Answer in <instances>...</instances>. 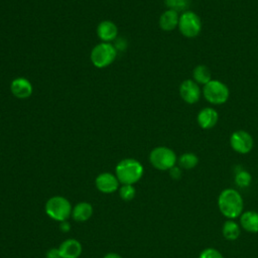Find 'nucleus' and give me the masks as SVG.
<instances>
[{
    "mask_svg": "<svg viewBox=\"0 0 258 258\" xmlns=\"http://www.w3.org/2000/svg\"><path fill=\"white\" fill-rule=\"evenodd\" d=\"M220 212L229 220H234L243 213V199L240 192L234 188L224 189L218 198Z\"/></svg>",
    "mask_w": 258,
    "mask_h": 258,
    "instance_id": "nucleus-1",
    "label": "nucleus"
},
{
    "mask_svg": "<svg viewBox=\"0 0 258 258\" xmlns=\"http://www.w3.org/2000/svg\"><path fill=\"white\" fill-rule=\"evenodd\" d=\"M143 165L134 158H125L115 168L116 176L122 184H134L143 175Z\"/></svg>",
    "mask_w": 258,
    "mask_h": 258,
    "instance_id": "nucleus-2",
    "label": "nucleus"
},
{
    "mask_svg": "<svg viewBox=\"0 0 258 258\" xmlns=\"http://www.w3.org/2000/svg\"><path fill=\"white\" fill-rule=\"evenodd\" d=\"M202 94L204 98L213 105L225 104L230 96L229 88L226 84L219 80H211L205 86H203Z\"/></svg>",
    "mask_w": 258,
    "mask_h": 258,
    "instance_id": "nucleus-3",
    "label": "nucleus"
},
{
    "mask_svg": "<svg viewBox=\"0 0 258 258\" xmlns=\"http://www.w3.org/2000/svg\"><path fill=\"white\" fill-rule=\"evenodd\" d=\"M45 213L52 220L62 222L67 221L72 214V206L69 200L60 196H53L45 203Z\"/></svg>",
    "mask_w": 258,
    "mask_h": 258,
    "instance_id": "nucleus-4",
    "label": "nucleus"
},
{
    "mask_svg": "<svg viewBox=\"0 0 258 258\" xmlns=\"http://www.w3.org/2000/svg\"><path fill=\"white\" fill-rule=\"evenodd\" d=\"M117 56L116 47L110 42H100L96 44L90 54L92 63L98 69L110 66Z\"/></svg>",
    "mask_w": 258,
    "mask_h": 258,
    "instance_id": "nucleus-5",
    "label": "nucleus"
},
{
    "mask_svg": "<svg viewBox=\"0 0 258 258\" xmlns=\"http://www.w3.org/2000/svg\"><path fill=\"white\" fill-rule=\"evenodd\" d=\"M149 161L158 170H169L177 161L175 152L166 146H157L149 153Z\"/></svg>",
    "mask_w": 258,
    "mask_h": 258,
    "instance_id": "nucleus-6",
    "label": "nucleus"
},
{
    "mask_svg": "<svg viewBox=\"0 0 258 258\" xmlns=\"http://www.w3.org/2000/svg\"><path fill=\"white\" fill-rule=\"evenodd\" d=\"M177 28L184 37L194 38L197 37L202 30V20L197 13L186 10L179 15Z\"/></svg>",
    "mask_w": 258,
    "mask_h": 258,
    "instance_id": "nucleus-7",
    "label": "nucleus"
},
{
    "mask_svg": "<svg viewBox=\"0 0 258 258\" xmlns=\"http://www.w3.org/2000/svg\"><path fill=\"white\" fill-rule=\"evenodd\" d=\"M253 137L245 130H237L230 136V145L232 149L240 154H246L253 148Z\"/></svg>",
    "mask_w": 258,
    "mask_h": 258,
    "instance_id": "nucleus-8",
    "label": "nucleus"
},
{
    "mask_svg": "<svg viewBox=\"0 0 258 258\" xmlns=\"http://www.w3.org/2000/svg\"><path fill=\"white\" fill-rule=\"evenodd\" d=\"M180 98L187 104H196L200 101L202 90L194 80H184L179 86Z\"/></svg>",
    "mask_w": 258,
    "mask_h": 258,
    "instance_id": "nucleus-9",
    "label": "nucleus"
},
{
    "mask_svg": "<svg viewBox=\"0 0 258 258\" xmlns=\"http://www.w3.org/2000/svg\"><path fill=\"white\" fill-rule=\"evenodd\" d=\"M97 188L104 194H112L119 187V180L116 175L110 172L100 173L95 180Z\"/></svg>",
    "mask_w": 258,
    "mask_h": 258,
    "instance_id": "nucleus-10",
    "label": "nucleus"
},
{
    "mask_svg": "<svg viewBox=\"0 0 258 258\" xmlns=\"http://www.w3.org/2000/svg\"><path fill=\"white\" fill-rule=\"evenodd\" d=\"M12 95L18 99H27L31 96L33 88L31 83L25 78H15L10 84Z\"/></svg>",
    "mask_w": 258,
    "mask_h": 258,
    "instance_id": "nucleus-11",
    "label": "nucleus"
},
{
    "mask_svg": "<svg viewBox=\"0 0 258 258\" xmlns=\"http://www.w3.org/2000/svg\"><path fill=\"white\" fill-rule=\"evenodd\" d=\"M218 120H219V113L217 112V110L211 107H206L202 109L197 116V121L199 126L206 130L214 128L218 123Z\"/></svg>",
    "mask_w": 258,
    "mask_h": 258,
    "instance_id": "nucleus-12",
    "label": "nucleus"
},
{
    "mask_svg": "<svg viewBox=\"0 0 258 258\" xmlns=\"http://www.w3.org/2000/svg\"><path fill=\"white\" fill-rule=\"evenodd\" d=\"M97 35L102 42H110L118 35L117 25L110 20H104L97 26Z\"/></svg>",
    "mask_w": 258,
    "mask_h": 258,
    "instance_id": "nucleus-13",
    "label": "nucleus"
},
{
    "mask_svg": "<svg viewBox=\"0 0 258 258\" xmlns=\"http://www.w3.org/2000/svg\"><path fill=\"white\" fill-rule=\"evenodd\" d=\"M61 258H79L82 253V245L76 239H67L58 247Z\"/></svg>",
    "mask_w": 258,
    "mask_h": 258,
    "instance_id": "nucleus-14",
    "label": "nucleus"
},
{
    "mask_svg": "<svg viewBox=\"0 0 258 258\" xmlns=\"http://www.w3.org/2000/svg\"><path fill=\"white\" fill-rule=\"evenodd\" d=\"M178 21H179L178 12L171 9H166L164 12L161 13L158 23H159V27L162 30L172 31L178 26Z\"/></svg>",
    "mask_w": 258,
    "mask_h": 258,
    "instance_id": "nucleus-15",
    "label": "nucleus"
},
{
    "mask_svg": "<svg viewBox=\"0 0 258 258\" xmlns=\"http://www.w3.org/2000/svg\"><path fill=\"white\" fill-rule=\"evenodd\" d=\"M240 224L242 228L249 233H258V213L247 211L241 214Z\"/></svg>",
    "mask_w": 258,
    "mask_h": 258,
    "instance_id": "nucleus-16",
    "label": "nucleus"
},
{
    "mask_svg": "<svg viewBox=\"0 0 258 258\" xmlns=\"http://www.w3.org/2000/svg\"><path fill=\"white\" fill-rule=\"evenodd\" d=\"M93 215V207L90 203L81 202L77 204L72 210V216L74 220L78 222H86Z\"/></svg>",
    "mask_w": 258,
    "mask_h": 258,
    "instance_id": "nucleus-17",
    "label": "nucleus"
},
{
    "mask_svg": "<svg viewBox=\"0 0 258 258\" xmlns=\"http://www.w3.org/2000/svg\"><path fill=\"white\" fill-rule=\"evenodd\" d=\"M192 80L198 85L205 86L212 80V73L205 64H198L192 71Z\"/></svg>",
    "mask_w": 258,
    "mask_h": 258,
    "instance_id": "nucleus-18",
    "label": "nucleus"
},
{
    "mask_svg": "<svg viewBox=\"0 0 258 258\" xmlns=\"http://www.w3.org/2000/svg\"><path fill=\"white\" fill-rule=\"evenodd\" d=\"M222 234L225 239L229 241H234L239 238L241 234V228L234 220H228L223 225Z\"/></svg>",
    "mask_w": 258,
    "mask_h": 258,
    "instance_id": "nucleus-19",
    "label": "nucleus"
},
{
    "mask_svg": "<svg viewBox=\"0 0 258 258\" xmlns=\"http://www.w3.org/2000/svg\"><path fill=\"white\" fill-rule=\"evenodd\" d=\"M199 163V158L195 153L191 152H186L181 154L178 157V164L179 167L183 169H191L196 167Z\"/></svg>",
    "mask_w": 258,
    "mask_h": 258,
    "instance_id": "nucleus-20",
    "label": "nucleus"
},
{
    "mask_svg": "<svg viewBox=\"0 0 258 258\" xmlns=\"http://www.w3.org/2000/svg\"><path fill=\"white\" fill-rule=\"evenodd\" d=\"M189 0H164L167 9L174 10L176 12H184L189 6Z\"/></svg>",
    "mask_w": 258,
    "mask_h": 258,
    "instance_id": "nucleus-21",
    "label": "nucleus"
},
{
    "mask_svg": "<svg viewBox=\"0 0 258 258\" xmlns=\"http://www.w3.org/2000/svg\"><path fill=\"white\" fill-rule=\"evenodd\" d=\"M251 181H252V176L247 170L241 169V170L237 171V173L235 175V182L238 186L247 187L250 185Z\"/></svg>",
    "mask_w": 258,
    "mask_h": 258,
    "instance_id": "nucleus-22",
    "label": "nucleus"
},
{
    "mask_svg": "<svg viewBox=\"0 0 258 258\" xmlns=\"http://www.w3.org/2000/svg\"><path fill=\"white\" fill-rule=\"evenodd\" d=\"M135 194L136 189L133 184H122V186L119 188V196L125 202L131 201L135 197Z\"/></svg>",
    "mask_w": 258,
    "mask_h": 258,
    "instance_id": "nucleus-23",
    "label": "nucleus"
},
{
    "mask_svg": "<svg viewBox=\"0 0 258 258\" xmlns=\"http://www.w3.org/2000/svg\"><path fill=\"white\" fill-rule=\"evenodd\" d=\"M199 258H224L220 251L215 248H206L203 250L199 256Z\"/></svg>",
    "mask_w": 258,
    "mask_h": 258,
    "instance_id": "nucleus-24",
    "label": "nucleus"
},
{
    "mask_svg": "<svg viewBox=\"0 0 258 258\" xmlns=\"http://www.w3.org/2000/svg\"><path fill=\"white\" fill-rule=\"evenodd\" d=\"M181 174H182V172H181V169H180L179 166L174 165L173 167H171V168L169 169V175H170L173 179H179V178L181 177Z\"/></svg>",
    "mask_w": 258,
    "mask_h": 258,
    "instance_id": "nucleus-25",
    "label": "nucleus"
},
{
    "mask_svg": "<svg viewBox=\"0 0 258 258\" xmlns=\"http://www.w3.org/2000/svg\"><path fill=\"white\" fill-rule=\"evenodd\" d=\"M45 257H46V258H61L58 248H51V249H49V250L46 252Z\"/></svg>",
    "mask_w": 258,
    "mask_h": 258,
    "instance_id": "nucleus-26",
    "label": "nucleus"
},
{
    "mask_svg": "<svg viewBox=\"0 0 258 258\" xmlns=\"http://www.w3.org/2000/svg\"><path fill=\"white\" fill-rule=\"evenodd\" d=\"M59 229H60V231H62V232H69V231L71 230V225H70L69 222L62 221V222H60Z\"/></svg>",
    "mask_w": 258,
    "mask_h": 258,
    "instance_id": "nucleus-27",
    "label": "nucleus"
},
{
    "mask_svg": "<svg viewBox=\"0 0 258 258\" xmlns=\"http://www.w3.org/2000/svg\"><path fill=\"white\" fill-rule=\"evenodd\" d=\"M103 258H122V257L119 254H117V253L111 252V253H107Z\"/></svg>",
    "mask_w": 258,
    "mask_h": 258,
    "instance_id": "nucleus-28",
    "label": "nucleus"
}]
</instances>
